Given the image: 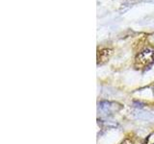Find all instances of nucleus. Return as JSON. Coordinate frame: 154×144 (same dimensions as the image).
<instances>
[{"instance_id": "obj_1", "label": "nucleus", "mask_w": 154, "mask_h": 144, "mask_svg": "<svg viewBox=\"0 0 154 144\" xmlns=\"http://www.w3.org/2000/svg\"><path fill=\"white\" fill-rule=\"evenodd\" d=\"M154 64V47L146 46L140 51L135 58L134 66L136 69H146Z\"/></svg>"}, {"instance_id": "obj_2", "label": "nucleus", "mask_w": 154, "mask_h": 144, "mask_svg": "<svg viewBox=\"0 0 154 144\" xmlns=\"http://www.w3.org/2000/svg\"><path fill=\"white\" fill-rule=\"evenodd\" d=\"M112 49L110 48H103V49H100L97 51V64H103V62H107L111 55H112Z\"/></svg>"}, {"instance_id": "obj_3", "label": "nucleus", "mask_w": 154, "mask_h": 144, "mask_svg": "<svg viewBox=\"0 0 154 144\" xmlns=\"http://www.w3.org/2000/svg\"><path fill=\"white\" fill-rule=\"evenodd\" d=\"M143 144H154V133L149 134V136L146 137V141H144Z\"/></svg>"}, {"instance_id": "obj_4", "label": "nucleus", "mask_w": 154, "mask_h": 144, "mask_svg": "<svg viewBox=\"0 0 154 144\" xmlns=\"http://www.w3.org/2000/svg\"><path fill=\"white\" fill-rule=\"evenodd\" d=\"M122 144H132V141L130 140V139H125Z\"/></svg>"}]
</instances>
